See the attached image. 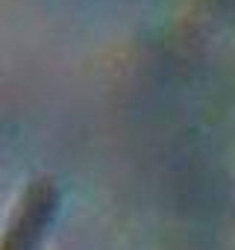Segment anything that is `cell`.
<instances>
[{
  "label": "cell",
  "mask_w": 235,
  "mask_h": 250,
  "mask_svg": "<svg viewBox=\"0 0 235 250\" xmlns=\"http://www.w3.org/2000/svg\"><path fill=\"white\" fill-rule=\"evenodd\" d=\"M56 188L50 183H36L27 191L18 215L12 218L9 232L0 241V250H39V241L56 212Z\"/></svg>",
  "instance_id": "cell-1"
}]
</instances>
